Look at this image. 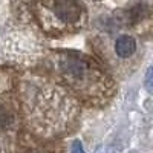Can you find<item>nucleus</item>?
Wrapping results in <instances>:
<instances>
[{"label": "nucleus", "mask_w": 153, "mask_h": 153, "mask_svg": "<svg viewBox=\"0 0 153 153\" xmlns=\"http://www.w3.org/2000/svg\"><path fill=\"white\" fill-rule=\"evenodd\" d=\"M60 71L69 84L78 91L91 87L97 81H101L104 75L101 74L94 63L80 55H65L60 58Z\"/></svg>", "instance_id": "f257e3e1"}, {"label": "nucleus", "mask_w": 153, "mask_h": 153, "mask_svg": "<svg viewBox=\"0 0 153 153\" xmlns=\"http://www.w3.org/2000/svg\"><path fill=\"white\" fill-rule=\"evenodd\" d=\"M54 16L65 25H75L83 17V5L80 0H54Z\"/></svg>", "instance_id": "f03ea898"}, {"label": "nucleus", "mask_w": 153, "mask_h": 153, "mask_svg": "<svg viewBox=\"0 0 153 153\" xmlns=\"http://www.w3.org/2000/svg\"><path fill=\"white\" fill-rule=\"evenodd\" d=\"M115 54L120 58H130L135 52H136V40L132 35H120L113 45Z\"/></svg>", "instance_id": "7ed1b4c3"}, {"label": "nucleus", "mask_w": 153, "mask_h": 153, "mask_svg": "<svg viewBox=\"0 0 153 153\" xmlns=\"http://www.w3.org/2000/svg\"><path fill=\"white\" fill-rule=\"evenodd\" d=\"M144 87L147 89V92L153 95V66H150L146 72V78H144Z\"/></svg>", "instance_id": "20e7f679"}, {"label": "nucleus", "mask_w": 153, "mask_h": 153, "mask_svg": "<svg viewBox=\"0 0 153 153\" xmlns=\"http://www.w3.org/2000/svg\"><path fill=\"white\" fill-rule=\"evenodd\" d=\"M71 153H86V152H84V147L80 141H74L72 147H71Z\"/></svg>", "instance_id": "39448f33"}, {"label": "nucleus", "mask_w": 153, "mask_h": 153, "mask_svg": "<svg viewBox=\"0 0 153 153\" xmlns=\"http://www.w3.org/2000/svg\"><path fill=\"white\" fill-rule=\"evenodd\" d=\"M120 150H117L115 147H112V146H107V147H100L95 153H118Z\"/></svg>", "instance_id": "423d86ee"}, {"label": "nucleus", "mask_w": 153, "mask_h": 153, "mask_svg": "<svg viewBox=\"0 0 153 153\" xmlns=\"http://www.w3.org/2000/svg\"><path fill=\"white\" fill-rule=\"evenodd\" d=\"M0 153H3V149H2V143H0Z\"/></svg>", "instance_id": "0eeeda50"}]
</instances>
